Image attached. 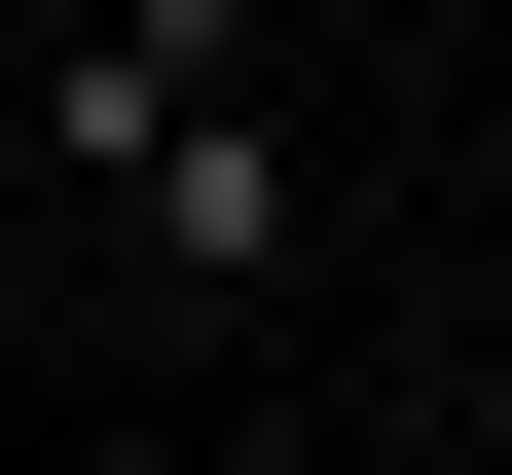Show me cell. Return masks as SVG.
<instances>
[{
  "instance_id": "6da1fadb",
  "label": "cell",
  "mask_w": 512,
  "mask_h": 475,
  "mask_svg": "<svg viewBox=\"0 0 512 475\" xmlns=\"http://www.w3.org/2000/svg\"><path fill=\"white\" fill-rule=\"evenodd\" d=\"M183 110H256V0H74V74H37V147H183Z\"/></svg>"
},
{
  "instance_id": "7a4b0ae2",
  "label": "cell",
  "mask_w": 512,
  "mask_h": 475,
  "mask_svg": "<svg viewBox=\"0 0 512 475\" xmlns=\"http://www.w3.org/2000/svg\"><path fill=\"white\" fill-rule=\"evenodd\" d=\"M110 220H147L183 293H293V110H183V147H110Z\"/></svg>"
}]
</instances>
